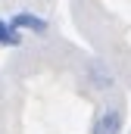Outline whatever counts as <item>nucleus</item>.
Returning <instances> with one entry per match:
<instances>
[{
	"label": "nucleus",
	"mask_w": 131,
	"mask_h": 134,
	"mask_svg": "<svg viewBox=\"0 0 131 134\" xmlns=\"http://www.w3.org/2000/svg\"><path fill=\"white\" fill-rule=\"evenodd\" d=\"M91 134H122V109L119 106H106L94 119V131Z\"/></svg>",
	"instance_id": "f257e3e1"
},
{
	"label": "nucleus",
	"mask_w": 131,
	"mask_h": 134,
	"mask_svg": "<svg viewBox=\"0 0 131 134\" xmlns=\"http://www.w3.org/2000/svg\"><path fill=\"white\" fill-rule=\"evenodd\" d=\"M9 25L16 31H28V34H47V19L34 16V13H16L9 19Z\"/></svg>",
	"instance_id": "f03ea898"
},
{
	"label": "nucleus",
	"mask_w": 131,
	"mask_h": 134,
	"mask_svg": "<svg viewBox=\"0 0 131 134\" xmlns=\"http://www.w3.org/2000/svg\"><path fill=\"white\" fill-rule=\"evenodd\" d=\"M88 81H91L94 87H112V72L106 69L103 59H94V63L88 66Z\"/></svg>",
	"instance_id": "7ed1b4c3"
},
{
	"label": "nucleus",
	"mask_w": 131,
	"mask_h": 134,
	"mask_svg": "<svg viewBox=\"0 0 131 134\" xmlns=\"http://www.w3.org/2000/svg\"><path fill=\"white\" fill-rule=\"evenodd\" d=\"M22 44V31H16L6 19H0V47H19Z\"/></svg>",
	"instance_id": "20e7f679"
}]
</instances>
